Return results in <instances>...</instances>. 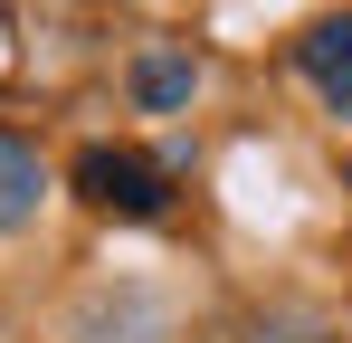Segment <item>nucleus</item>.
Returning <instances> with one entry per match:
<instances>
[{"label":"nucleus","mask_w":352,"mask_h":343,"mask_svg":"<svg viewBox=\"0 0 352 343\" xmlns=\"http://www.w3.org/2000/svg\"><path fill=\"white\" fill-rule=\"evenodd\" d=\"M76 191H86L96 210H115V220H162V210H172V181H162V163L115 153V143L76 153Z\"/></svg>","instance_id":"1"},{"label":"nucleus","mask_w":352,"mask_h":343,"mask_svg":"<svg viewBox=\"0 0 352 343\" xmlns=\"http://www.w3.org/2000/svg\"><path fill=\"white\" fill-rule=\"evenodd\" d=\"M295 67L314 76V96H324L333 114H352V10L305 29V39H295Z\"/></svg>","instance_id":"2"},{"label":"nucleus","mask_w":352,"mask_h":343,"mask_svg":"<svg viewBox=\"0 0 352 343\" xmlns=\"http://www.w3.org/2000/svg\"><path fill=\"white\" fill-rule=\"evenodd\" d=\"M38 191H48V172H38V153L0 134V238H10L19 220H29V210H38Z\"/></svg>","instance_id":"3"},{"label":"nucleus","mask_w":352,"mask_h":343,"mask_svg":"<svg viewBox=\"0 0 352 343\" xmlns=\"http://www.w3.org/2000/svg\"><path fill=\"white\" fill-rule=\"evenodd\" d=\"M190 86H200V67L190 57H172V48H153V57H133V96L162 114V105H190Z\"/></svg>","instance_id":"4"},{"label":"nucleus","mask_w":352,"mask_h":343,"mask_svg":"<svg viewBox=\"0 0 352 343\" xmlns=\"http://www.w3.org/2000/svg\"><path fill=\"white\" fill-rule=\"evenodd\" d=\"M257 343H324V334H257Z\"/></svg>","instance_id":"5"}]
</instances>
